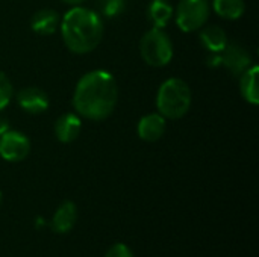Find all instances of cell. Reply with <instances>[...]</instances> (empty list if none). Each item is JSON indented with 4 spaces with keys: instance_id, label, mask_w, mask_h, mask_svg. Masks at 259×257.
<instances>
[{
    "instance_id": "obj_23",
    "label": "cell",
    "mask_w": 259,
    "mask_h": 257,
    "mask_svg": "<svg viewBox=\"0 0 259 257\" xmlns=\"http://www.w3.org/2000/svg\"><path fill=\"white\" fill-rule=\"evenodd\" d=\"M0 204H2V194H0Z\"/></svg>"
},
{
    "instance_id": "obj_9",
    "label": "cell",
    "mask_w": 259,
    "mask_h": 257,
    "mask_svg": "<svg viewBox=\"0 0 259 257\" xmlns=\"http://www.w3.org/2000/svg\"><path fill=\"white\" fill-rule=\"evenodd\" d=\"M55 136L62 144L74 142L82 132V120L74 112H65L55 121Z\"/></svg>"
},
{
    "instance_id": "obj_15",
    "label": "cell",
    "mask_w": 259,
    "mask_h": 257,
    "mask_svg": "<svg viewBox=\"0 0 259 257\" xmlns=\"http://www.w3.org/2000/svg\"><path fill=\"white\" fill-rule=\"evenodd\" d=\"M175 8L168 0H152L147 6V17L153 27L164 29L173 18Z\"/></svg>"
},
{
    "instance_id": "obj_5",
    "label": "cell",
    "mask_w": 259,
    "mask_h": 257,
    "mask_svg": "<svg viewBox=\"0 0 259 257\" xmlns=\"http://www.w3.org/2000/svg\"><path fill=\"white\" fill-rule=\"evenodd\" d=\"M211 5L208 0H181L175 11V18L178 27L185 32L200 30L209 20Z\"/></svg>"
},
{
    "instance_id": "obj_18",
    "label": "cell",
    "mask_w": 259,
    "mask_h": 257,
    "mask_svg": "<svg viewBox=\"0 0 259 257\" xmlns=\"http://www.w3.org/2000/svg\"><path fill=\"white\" fill-rule=\"evenodd\" d=\"M12 95H14L12 83H11L9 77L5 74V71L0 70V111L5 109L11 103Z\"/></svg>"
},
{
    "instance_id": "obj_12",
    "label": "cell",
    "mask_w": 259,
    "mask_h": 257,
    "mask_svg": "<svg viewBox=\"0 0 259 257\" xmlns=\"http://www.w3.org/2000/svg\"><path fill=\"white\" fill-rule=\"evenodd\" d=\"M61 18L58 15V12L55 9H39L36 11L32 18H30V29L42 36H49L52 33H55L59 27Z\"/></svg>"
},
{
    "instance_id": "obj_13",
    "label": "cell",
    "mask_w": 259,
    "mask_h": 257,
    "mask_svg": "<svg viewBox=\"0 0 259 257\" xmlns=\"http://www.w3.org/2000/svg\"><path fill=\"white\" fill-rule=\"evenodd\" d=\"M199 39H200V44L209 53H220L228 45V35L217 24H208V26L205 24L200 29Z\"/></svg>"
},
{
    "instance_id": "obj_6",
    "label": "cell",
    "mask_w": 259,
    "mask_h": 257,
    "mask_svg": "<svg viewBox=\"0 0 259 257\" xmlns=\"http://www.w3.org/2000/svg\"><path fill=\"white\" fill-rule=\"evenodd\" d=\"M30 153L29 138L18 130H8L0 136V158L6 162H21Z\"/></svg>"
},
{
    "instance_id": "obj_21",
    "label": "cell",
    "mask_w": 259,
    "mask_h": 257,
    "mask_svg": "<svg viewBox=\"0 0 259 257\" xmlns=\"http://www.w3.org/2000/svg\"><path fill=\"white\" fill-rule=\"evenodd\" d=\"M9 129H11V126H9V121H8V118H5V117H0V136H2L3 133H6Z\"/></svg>"
},
{
    "instance_id": "obj_7",
    "label": "cell",
    "mask_w": 259,
    "mask_h": 257,
    "mask_svg": "<svg viewBox=\"0 0 259 257\" xmlns=\"http://www.w3.org/2000/svg\"><path fill=\"white\" fill-rule=\"evenodd\" d=\"M222 65L232 74L240 77L250 65H253V59L246 47L238 42H228L223 52H220Z\"/></svg>"
},
{
    "instance_id": "obj_1",
    "label": "cell",
    "mask_w": 259,
    "mask_h": 257,
    "mask_svg": "<svg viewBox=\"0 0 259 257\" xmlns=\"http://www.w3.org/2000/svg\"><path fill=\"white\" fill-rule=\"evenodd\" d=\"M118 86L106 70H93L83 74L73 92V108L82 118L91 121L106 120L115 109Z\"/></svg>"
},
{
    "instance_id": "obj_10",
    "label": "cell",
    "mask_w": 259,
    "mask_h": 257,
    "mask_svg": "<svg viewBox=\"0 0 259 257\" xmlns=\"http://www.w3.org/2000/svg\"><path fill=\"white\" fill-rule=\"evenodd\" d=\"M138 136L146 142H156L165 133V118L159 112L144 115L137 126Z\"/></svg>"
},
{
    "instance_id": "obj_8",
    "label": "cell",
    "mask_w": 259,
    "mask_h": 257,
    "mask_svg": "<svg viewBox=\"0 0 259 257\" xmlns=\"http://www.w3.org/2000/svg\"><path fill=\"white\" fill-rule=\"evenodd\" d=\"M17 103L24 112H27L30 115L44 114L50 106L49 95L42 89H39L36 86H24V88H21L17 92Z\"/></svg>"
},
{
    "instance_id": "obj_19",
    "label": "cell",
    "mask_w": 259,
    "mask_h": 257,
    "mask_svg": "<svg viewBox=\"0 0 259 257\" xmlns=\"http://www.w3.org/2000/svg\"><path fill=\"white\" fill-rule=\"evenodd\" d=\"M105 257H134V254H132L131 248H129L126 244L118 242V244H114V245L106 251Z\"/></svg>"
},
{
    "instance_id": "obj_3",
    "label": "cell",
    "mask_w": 259,
    "mask_h": 257,
    "mask_svg": "<svg viewBox=\"0 0 259 257\" xmlns=\"http://www.w3.org/2000/svg\"><path fill=\"white\" fill-rule=\"evenodd\" d=\"M193 94L188 83L179 77H170L161 83L156 94V109L165 120H179L191 108Z\"/></svg>"
},
{
    "instance_id": "obj_14",
    "label": "cell",
    "mask_w": 259,
    "mask_h": 257,
    "mask_svg": "<svg viewBox=\"0 0 259 257\" xmlns=\"http://www.w3.org/2000/svg\"><path fill=\"white\" fill-rule=\"evenodd\" d=\"M258 76L259 68L258 65H250L241 76H240V92L243 98L253 105H259V89H258Z\"/></svg>"
},
{
    "instance_id": "obj_20",
    "label": "cell",
    "mask_w": 259,
    "mask_h": 257,
    "mask_svg": "<svg viewBox=\"0 0 259 257\" xmlns=\"http://www.w3.org/2000/svg\"><path fill=\"white\" fill-rule=\"evenodd\" d=\"M206 64H208L211 68L220 67V65H222V58H220V53H209V56L206 58Z\"/></svg>"
},
{
    "instance_id": "obj_4",
    "label": "cell",
    "mask_w": 259,
    "mask_h": 257,
    "mask_svg": "<svg viewBox=\"0 0 259 257\" xmlns=\"http://www.w3.org/2000/svg\"><path fill=\"white\" fill-rule=\"evenodd\" d=\"M140 53L147 65L161 68L171 62L175 48L168 33L164 29L152 27L140 41Z\"/></svg>"
},
{
    "instance_id": "obj_22",
    "label": "cell",
    "mask_w": 259,
    "mask_h": 257,
    "mask_svg": "<svg viewBox=\"0 0 259 257\" xmlns=\"http://www.w3.org/2000/svg\"><path fill=\"white\" fill-rule=\"evenodd\" d=\"M64 3L70 5V6H80L82 3H85L87 0H62Z\"/></svg>"
},
{
    "instance_id": "obj_11",
    "label": "cell",
    "mask_w": 259,
    "mask_h": 257,
    "mask_svg": "<svg viewBox=\"0 0 259 257\" xmlns=\"http://www.w3.org/2000/svg\"><path fill=\"white\" fill-rule=\"evenodd\" d=\"M77 221V208L73 201H62L56 209L50 227L55 233L64 235L68 233Z\"/></svg>"
},
{
    "instance_id": "obj_17",
    "label": "cell",
    "mask_w": 259,
    "mask_h": 257,
    "mask_svg": "<svg viewBox=\"0 0 259 257\" xmlns=\"http://www.w3.org/2000/svg\"><path fill=\"white\" fill-rule=\"evenodd\" d=\"M97 12L108 18H115L126 9V0H96Z\"/></svg>"
},
{
    "instance_id": "obj_2",
    "label": "cell",
    "mask_w": 259,
    "mask_h": 257,
    "mask_svg": "<svg viewBox=\"0 0 259 257\" xmlns=\"http://www.w3.org/2000/svg\"><path fill=\"white\" fill-rule=\"evenodd\" d=\"M65 47L76 55H87L99 47L103 38L102 15L85 6H73L59 23Z\"/></svg>"
},
{
    "instance_id": "obj_16",
    "label": "cell",
    "mask_w": 259,
    "mask_h": 257,
    "mask_svg": "<svg viewBox=\"0 0 259 257\" xmlns=\"http://www.w3.org/2000/svg\"><path fill=\"white\" fill-rule=\"evenodd\" d=\"M214 12L225 20H238L246 12L244 0H212Z\"/></svg>"
}]
</instances>
